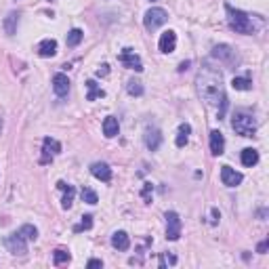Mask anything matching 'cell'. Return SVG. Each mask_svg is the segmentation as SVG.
Returning <instances> with one entry per match:
<instances>
[{"mask_svg":"<svg viewBox=\"0 0 269 269\" xmlns=\"http://www.w3.org/2000/svg\"><path fill=\"white\" fill-rule=\"evenodd\" d=\"M196 89L204 103L210 108H219V120H221L225 116V110H227V95H225L221 69L215 67L210 61H204L196 76Z\"/></svg>","mask_w":269,"mask_h":269,"instance_id":"obj_1","label":"cell"},{"mask_svg":"<svg viewBox=\"0 0 269 269\" xmlns=\"http://www.w3.org/2000/svg\"><path fill=\"white\" fill-rule=\"evenodd\" d=\"M225 13H227V25L236 34H246V36H250V34L257 32V25L252 23V17L248 13L233 9L231 4H225Z\"/></svg>","mask_w":269,"mask_h":269,"instance_id":"obj_2","label":"cell"},{"mask_svg":"<svg viewBox=\"0 0 269 269\" xmlns=\"http://www.w3.org/2000/svg\"><path fill=\"white\" fill-rule=\"evenodd\" d=\"M231 129L236 131L240 137H254L257 133V120L252 114H246V112H236L231 118Z\"/></svg>","mask_w":269,"mask_h":269,"instance_id":"obj_3","label":"cell"},{"mask_svg":"<svg viewBox=\"0 0 269 269\" xmlns=\"http://www.w3.org/2000/svg\"><path fill=\"white\" fill-rule=\"evenodd\" d=\"M168 21V13L164 9H160V6H152V9L145 11L143 15V25L147 32H156L158 27H162Z\"/></svg>","mask_w":269,"mask_h":269,"instance_id":"obj_4","label":"cell"},{"mask_svg":"<svg viewBox=\"0 0 269 269\" xmlns=\"http://www.w3.org/2000/svg\"><path fill=\"white\" fill-rule=\"evenodd\" d=\"M212 59L221 61L223 66H229V67H236L238 63H240L238 53L233 51L229 45H217L215 48H212Z\"/></svg>","mask_w":269,"mask_h":269,"instance_id":"obj_5","label":"cell"},{"mask_svg":"<svg viewBox=\"0 0 269 269\" xmlns=\"http://www.w3.org/2000/svg\"><path fill=\"white\" fill-rule=\"evenodd\" d=\"M166 240H171V242H177V240L181 238V227H183V223H181V217L177 215L175 210H166Z\"/></svg>","mask_w":269,"mask_h":269,"instance_id":"obj_6","label":"cell"},{"mask_svg":"<svg viewBox=\"0 0 269 269\" xmlns=\"http://www.w3.org/2000/svg\"><path fill=\"white\" fill-rule=\"evenodd\" d=\"M4 246L9 248L11 254H15V257H23V254L27 252V240L21 236L19 231H13L11 236H6Z\"/></svg>","mask_w":269,"mask_h":269,"instance_id":"obj_7","label":"cell"},{"mask_svg":"<svg viewBox=\"0 0 269 269\" xmlns=\"http://www.w3.org/2000/svg\"><path fill=\"white\" fill-rule=\"evenodd\" d=\"M61 154V143L57 139H51V137H45L42 141V158H40V164H51L55 156Z\"/></svg>","mask_w":269,"mask_h":269,"instance_id":"obj_8","label":"cell"},{"mask_svg":"<svg viewBox=\"0 0 269 269\" xmlns=\"http://www.w3.org/2000/svg\"><path fill=\"white\" fill-rule=\"evenodd\" d=\"M120 63L126 67V69H134V72H143V63H141V57L137 53L133 51V48H122V53H120Z\"/></svg>","mask_w":269,"mask_h":269,"instance_id":"obj_9","label":"cell"},{"mask_svg":"<svg viewBox=\"0 0 269 269\" xmlns=\"http://www.w3.org/2000/svg\"><path fill=\"white\" fill-rule=\"evenodd\" d=\"M221 181H223V185H227V187H238L240 183L244 181V175L238 173L236 168H231V166H221Z\"/></svg>","mask_w":269,"mask_h":269,"instance_id":"obj_10","label":"cell"},{"mask_svg":"<svg viewBox=\"0 0 269 269\" xmlns=\"http://www.w3.org/2000/svg\"><path fill=\"white\" fill-rule=\"evenodd\" d=\"M90 175L103 183L112 181V168H110V164H105V162H93V164H90Z\"/></svg>","mask_w":269,"mask_h":269,"instance_id":"obj_11","label":"cell"},{"mask_svg":"<svg viewBox=\"0 0 269 269\" xmlns=\"http://www.w3.org/2000/svg\"><path fill=\"white\" fill-rule=\"evenodd\" d=\"M175 46H177V32L168 30V32L162 34V36H160V42H158L160 53L168 55V53H173V51H175Z\"/></svg>","mask_w":269,"mask_h":269,"instance_id":"obj_12","label":"cell"},{"mask_svg":"<svg viewBox=\"0 0 269 269\" xmlns=\"http://www.w3.org/2000/svg\"><path fill=\"white\" fill-rule=\"evenodd\" d=\"M143 141H145V147L150 152H158V147L162 145V133L160 129H147L143 134Z\"/></svg>","mask_w":269,"mask_h":269,"instance_id":"obj_13","label":"cell"},{"mask_svg":"<svg viewBox=\"0 0 269 269\" xmlns=\"http://www.w3.org/2000/svg\"><path fill=\"white\" fill-rule=\"evenodd\" d=\"M53 90L57 97H67L69 93V78L66 74H55L53 76Z\"/></svg>","mask_w":269,"mask_h":269,"instance_id":"obj_14","label":"cell"},{"mask_svg":"<svg viewBox=\"0 0 269 269\" xmlns=\"http://www.w3.org/2000/svg\"><path fill=\"white\" fill-rule=\"evenodd\" d=\"M57 187L63 192V200H61V206H63V210H69V208H72V204H74L76 189H74L72 185H67L66 181H57Z\"/></svg>","mask_w":269,"mask_h":269,"instance_id":"obj_15","label":"cell"},{"mask_svg":"<svg viewBox=\"0 0 269 269\" xmlns=\"http://www.w3.org/2000/svg\"><path fill=\"white\" fill-rule=\"evenodd\" d=\"M112 246H114L116 250L120 252H124V250H129L131 248V238H129V233L126 231H114L112 233Z\"/></svg>","mask_w":269,"mask_h":269,"instance_id":"obj_16","label":"cell"},{"mask_svg":"<svg viewBox=\"0 0 269 269\" xmlns=\"http://www.w3.org/2000/svg\"><path fill=\"white\" fill-rule=\"evenodd\" d=\"M225 152V137L221 131H210V154L221 156Z\"/></svg>","mask_w":269,"mask_h":269,"instance_id":"obj_17","label":"cell"},{"mask_svg":"<svg viewBox=\"0 0 269 269\" xmlns=\"http://www.w3.org/2000/svg\"><path fill=\"white\" fill-rule=\"evenodd\" d=\"M38 55L40 57H45V59H48V57H55L57 55V40H53V38H45L38 45Z\"/></svg>","mask_w":269,"mask_h":269,"instance_id":"obj_18","label":"cell"},{"mask_svg":"<svg viewBox=\"0 0 269 269\" xmlns=\"http://www.w3.org/2000/svg\"><path fill=\"white\" fill-rule=\"evenodd\" d=\"M17 25H19V13L17 11H11L9 15L4 17L2 27H4V32L9 34V36H15V34H17Z\"/></svg>","mask_w":269,"mask_h":269,"instance_id":"obj_19","label":"cell"},{"mask_svg":"<svg viewBox=\"0 0 269 269\" xmlns=\"http://www.w3.org/2000/svg\"><path fill=\"white\" fill-rule=\"evenodd\" d=\"M118 131H120V124H118V118H114V116H108L103 120V134L108 139H114L116 134H118Z\"/></svg>","mask_w":269,"mask_h":269,"instance_id":"obj_20","label":"cell"},{"mask_svg":"<svg viewBox=\"0 0 269 269\" xmlns=\"http://www.w3.org/2000/svg\"><path fill=\"white\" fill-rule=\"evenodd\" d=\"M240 160H242L244 166H257L259 164V152L254 150V147H246V150H242V156H240Z\"/></svg>","mask_w":269,"mask_h":269,"instance_id":"obj_21","label":"cell"},{"mask_svg":"<svg viewBox=\"0 0 269 269\" xmlns=\"http://www.w3.org/2000/svg\"><path fill=\"white\" fill-rule=\"evenodd\" d=\"M189 134H192V126L187 122L179 124V133H177V139H175V145L177 147H185L187 141H189Z\"/></svg>","mask_w":269,"mask_h":269,"instance_id":"obj_22","label":"cell"},{"mask_svg":"<svg viewBox=\"0 0 269 269\" xmlns=\"http://www.w3.org/2000/svg\"><path fill=\"white\" fill-rule=\"evenodd\" d=\"M87 89H89L87 101H97V99H103L105 97V90L99 87L97 80H87Z\"/></svg>","mask_w":269,"mask_h":269,"instance_id":"obj_23","label":"cell"},{"mask_svg":"<svg viewBox=\"0 0 269 269\" xmlns=\"http://www.w3.org/2000/svg\"><path fill=\"white\" fill-rule=\"evenodd\" d=\"M21 236H23L27 242H36V238H38V229L34 227V225H30V223H25V225H21V227L17 229Z\"/></svg>","mask_w":269,"mask_h":269,"instance_id":"obj_24","label":"cell"},{"mask_svg":"<svg viewBox=\"0 0 269 269\" xmlns=\"http://www.w3.org/2000/svg\"><path fill=\"white\" fill-rule=\"evenodd\" d=\"M69 259H72V254H69V250H66V248H57L53 252L55 265H66V263H69Z\"/></svg>","mask_w":269,"mask_h":269,"instance_id":"obj_25","label":"cell"},{"mask_svg":"<svg viewBox=\"0 0 269 269\" xmlns=\"http://www.w3.org/2000/svg\"><path fill=\"white\" fill-rule=\"evenodd\" d=\"M82 38H84V32L80 30V27H74V30H69V34H67V46H78L82 42Z\"/></svg>","mask_w":269,"mask_h":269,"instance_id":"obj_26","label":"cell"},{"mask_svg":"<svg viewBox=\"0 0 269 269\" xmlns=\"http://www.w3.org/2000/svg\"><path fill=\"white\" fill-rule=\"evenodd\" d=\"M126 90H129L131 97H141L143 95V84H141L139 80H129L126 82Z\"/></svg>","mask_w":269,"mask_h":269,"instance_id":"obj_27","label":"cell"},{"mask_svg":"<svg viewBox=\"0 0 269 269\" xmlns=\"http://www.w3.org/2000/svg\"><path fill=\"white\" fill-rule=\"evenodd\" d=\"M231 87L236 89V90H250L252 89V82L248 80V78H240V76H236L231 80Z\"/></svg>","mask_w":269,"mask_h":269,"instance_id":"obj_28","label":"cell"},{"mask_svg":"<svg viewBox=\"0 0 269 269\" xmlns=\"http://www.w3.org/2000/svg\"><path fill=\"white\" fill-rule=\"evenodd\" d=\"M80 196H82V202H87V204H90V206H95V204L99 202V198H97V194L93 192V189H89V187H82V192H80Z\"/></svg>","mask_w":269,"mask_h":269,"instance_id":"obj_29","label":"cell"},{"mask_svg":"<svg viewBox=\"0 0 269 269\" xmlns=\"http://www.w3.org/2000/svg\"><path fill=\"white\" fill-rule=\"evenodd\" d=\"M90 227H93V217H90V215H84V217H82V221L74 227V231H76V233H80V231H87V229H90Z\"/></svg>","mask_w":269,"mask_h":269,"instance_id":"obj_30","label":"cell"},{"mask_svg":"<svg viewBox=\"0 0 269 269\" xmlns=\"http://www.w3.org/2000/svg\"><path fill=\"white\" fill-rule=\"evenodd\" d=\"M152 192H154V185H152V183H145L143 189H141V198H143L145 204L152 202Z\"/></svg>","mask_w":269,"mask_h":269,"instance_id":"obj_31","label":"cell"},{"mask_svg":"<svg viewBox=\"0 0 269 269\" xmlns=\"http://www.w3.org/2000/svg\"><path fill=\"white\" fill-rule=\"evenodd\" d=\"M166 263H171V265H175L177 263V257H173V254H164V257L160 259V267L164 269L166 267Z\"/></svg>","mask_w":269,"mask_h":269,"instance_id":"obj_32","label":"cell"},{"mask_svg":"<svg viewBox=\"0 0 269 269\" xmlns=\"http://www.w3.org/2000/svg\"><path fill=\"white\" fill-rule=\"evenodd\" d=\"M89 269H97V267H103V261L101 259H90L89 263H87Z\"/></svg>","mask_w":269,"mask_h":269,"instance_id":"obj_33","label":"cell"},{"mask_svg":"<svg viewBox=\"0 0 269 269\" xmlns=\"http://www.w3.org/2000/svg\"><path fill=\"white\" fill-rule=\"evenodd\" d=\"M267 248H269V240H263V242H261V244L257 246V252H259V254H265Z\"/></svg>","mask_w":269,"mask_h":269,"instance_id":"obj_34","label":"cell"},{"mask_svg":"<svg viewBox=\"0 0 269 269\" xmlns=\"http://www.w3.org/2000/svg\"><path fill=\"white\" fill-rule=\"evenodd\" d=\"M108 74H110V66L108 63H103V66L97 69V76H108Z\"/></svg>","mask_w":269,"mask_h":269,"instance_id":"obj_35","label":"cell"},{"mask_svg":"<svg viewBox=\"0 0 269 269\" xmlns=\"http://www.w3.org/2000/svg\"><path fill=\"white\" fill-rule=\"evenodd\" d=\"M189 67V61H183L181 66H179V72H185V69Z\"/></svg>","mask_w":269,"mask_h":269,"instance_id":"obj_36","label":"cell"},{"mask_svg":"<svg viewBox=\"0 0 269 269\" xmlns=\"http://www.w3.org/2000/svg\"><path fill=\"white\" fill-rule=\"evenodd\" d=\"M0 134H2V120H0Z\"/></svg>","mask_w":269,"mask_h":269,"instance_id":"obj_37","label":"cell"},{"mask_svg":"<svg viewBox=\"0 0 269 269\" xmlns=\"http://www.w3.org/2000/svg\"><path fill=\"white\" fill-rule=\"evenodd\" d=\"M152 2H154V0H152Z\"/></svg>","mask_w":269,"mask_h":269,"instance_id":"obj_38","label":"cell"}]
</instances>
